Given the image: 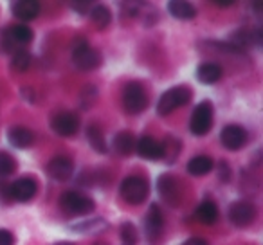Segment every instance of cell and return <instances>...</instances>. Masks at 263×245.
Masks as SVG:
<instances>
[{
    "instance_id": "obj_1",
    "label": "cell",
    "mask_w": 263,
    "mask_h": 245,
    "mask_svg": "<svg viewBox=\"0 0 263 245\" xmlns=\"http://www.w3.org/2000/svg\"><path fill=\"white\" fill-rule=\"evenodd\" d=\"M33 40V29L26 24H16V26L8 27L6 31H2L0 34V47L4 52H15L24 51L27 44H31Z\"/></svg>"
},
{
    "instance_id": "obj_2",
    "label": "cell",
    "mask_w": 263,
    "mask_h": 245,
    "mask_svg": "<svg viewBox=\"0 0 263 245\" xmlns=\"http://www.w3.org/2000/svg\"><path fill=\"white\" fill-rule=\"evenodd\" d=\"M191 98H193V90L190 87H186V85H179V87L170 88L159 99L157 114L159 116H168L173 110L180 108V106H186L191 101Z\"/></svg>"
},
{
    "instance_id": "obj_3",
    "label": "cell",
    "mask_w": 263,
    "mask_h": 245,
    "mask_svg": "<svg viewBox=\"0 0 263 245\" xmlns=\"http://www.w3.org/2000/svg\"><path fill=\"white\" fill-rule=\"evenodd\" d=\"M148 193H150V186H148L146 179L139 175H132L121 182V197L126 204L130 205H139L146 200Z\"/></svg>"
},
{
    "instance_id": "obj_4",
    "label": "cell",
    "mask_w": 263,
    "mask_h": 245,
    "mask_svg": "<svg viewBox=\"0 0 263 245\" xmlns=\"http://www.w3.org/2000/svg\"><path fill=\"white\" fill-rule=\"evenodd\" d=\"M72 63L80 70H94L101 65V54L88 44L87 40L80 38L72 47Z\"/></svg>"
},
{
    "instance_id": "obj_5",
    "label": "cell",
    "mask_w": 263,
    "mask_h": 245,
    "mask_svg": "<svg viewBox=\"0 0 263 245\" xmlns=\"http://www.w3.org/2000/svg\"><path fill=\"white\" fill-rule=\"evenodd\" d=\"M123 106L128 114H141L148 106V94L137 81H132L123 90Z\"/></svg>"
},
{
    "instance_id": "obj_6",
    "label": "cell",
    "mask_w": 263,
    "mask_h": 245,
    "mask_svg": "<svg viewBox=\"0 0 263 245\" xmlns=\"http://www.w3.org/2000/svg\"><path fill=\"white\" fill-rule=\"evenodd\" d=\"M213 126V103L202 101L195 106L193 116L190 119V130L195 136H205Z\"/></svg>"
},
{
    "instance_id": "obj_7",
    "label": "cell",
    "mask_w": 263,
    "mask_h": 245,
    "mask_svg": "<svg viewBox=\"0 0 263 245\" xmlns=\"http://www.w3.org/2000/svg\"><path fill=\"white\" fill-rule=\"evenodd\" d=\"M60 205L70 215H88L94 211L96 204L90 197L80 193V191H67L60 198Z\"/></svg>"
},
{
    "instance_id": "obj_8",
    "label": "cell",
    "mask_w": 263,
    "mask_h": 245,
    "mask_svg": "<svg viewBox=\"0 0 263 245\" xmlns=\"http://www.w3.org/2000/svg\"><path fill=\"white\" fill-rule=\"evenodd\" d=\"M144 231H146V236L152 243H157L164 233V215L157 204L150 205V211L144 218Z\"/></svg>"
},
{
    "instance_id": "obj_9",
    "label": "cell",
    "mask_w": 263,
    "mask_h": 245,
    "mask_svg": "<svg viewBox=\"0 0 263 245\" xmlns=\"http://www.w3.org/2000/svg\"><path fill=\"white\" fill-rule=\"evenodd\" d=\"M256 218V208L254 204L247 200H238L234 204H231L229 208V220L238 227H245L249 223H252Z\"/></svg>"
},
{
    "instance_id": "obj_10",
    "label": "cell",
    "mask_w": 263,
    "mask_h": 245,
    "mask_svg": "<svg viewBox=\"0 0 263 245\" xmlns=\"http://www.w3.org/2000/svg\"><path fill=\"white\" fill-rule=\"evenodd\" d=\"M51 126L58 136L70 137L80 130V119L74 112H58L52 117Z\"/></svg>"
},
{
    "instance_id": "obj_11",
    "label": "cell",
    "mask_w": 263,
    "mask_h": 245,
    "mask_svg": "<svg viewBox=\"0 0 263 245\" xmlns=\"http://www.w3.org/2000/svg\"><path fill=\"white\" fill-rule=\"evenodd\" d=\"M220 141L227 150H240L247 143V132L240 125H229L222 130Z\"/></svg>"
},
{
    "instance_id": "obj_12",
    "label": "cell",
    "mask_w": 263,
    "mask_h": 245,
    "mask_svg": "<svg viewBox=\"0 0 263 245\" xmlns=\"http://www.w3.org/2000/svg\"><path fill=\"white\" fill-rule=\"evenodd\" d=\"M47 173L54 180H58V182L69 180L74 173V162L69 157H63V155L52 157L47 164Z\"/></svg>"
},
{
    "instance_id": "obj_13",
    "label": "cell",
    "mask_w": 263,
    "mask_h": 245,
    "mask_svg": "<svg viewBox=\"0 0 263 245\" xmlns=\"http://www.w3.org/2000/svg\"><path fill=\"white\" fill-rule=\"evenodd\" d=\"M9 195L15 198L16 202H29L36 195V180L31 177H22V179L15 180L13 186L9 187Z\"/></svg>"
},
{
    "instance_id": "obj_14",
    "label": "cell",
    "mask_w": 263,
    "mask_h": 245,
    "mask_svg": "<svg viewBox=\"0 0 263 245\" xmlns=\"http://www.w3.org/2000/svg\"><path fill=\"white\" fill-rule=\"evenodd\" d=\"M179 180L173 179L170 173L159 177V193L162 195L170 205H177L180 202V191H179Z\"/></svg>"
},
{
    "instance_id": "obj_15",
    "label": "cell",
    "mask_w": 263,
    "mask_h": 245,
    "mask_svg": "<svg viewBox=\"0 0 263 245\" xmlns=\"http://www.w3.org/2000/svg\"><path fill=\"white\" fill-rule=\"evenodd\" d=\"M13 15L18 20L24 22H29V20L36 18L40 15V4L36 0H18V2H13Z\"/></svg>"
},
{
    "instance_id": "obj_16",
    "label": "cell",
    "mask_w": 263,
    "mask_h": 245,
    "mask_svg": "<svg viewBox=\"0 0 263 245\" xmlns=\"http://www.w3.org/2000/svg\"><path fill=\"white\" fill-rule=\"evenodd\" d=\"M8 139L15 148H29L34 143V134L26 126H11L8 130Z\"/></svg>"
},
{
    "instance_id": "obj_17",
    "label": "cell",
    "mask_w": 263,
    "mask_h": 245,
    "mask_svg": "<svg viewBox=\"0 0 263 245\" xmlns=\"http://www.w3.org/2000/svg\"><path fill=\"white\" fill-rule=\"evenodd\" d=\"M137 154L143 159H148V161H157L161 159L162 150H161V143L154 137H143L136 143Z\"/></svg>"
},
{
    "instance_id": "obj_18",
    "label": "cell",
    "mask_w": 263,
    "mask_h": 245,
    "mask_svg": "<svg viewBox=\"0 0 263 245\" xmlns=\"http://www.w3.org/2000/svg\"><path fill=\"white\" fill-rule=\"evenodd\" d=\"M197 78L200 83L213 85L222 78V67L215 62H205L197 69Z\"/></svg>"
},
{
    "instance_id": "obj_19",
    "label": "cell",
    "mask_w": 263,
    "mask_h": 245,
    "mask_svg": "<svg viewBox=\"0 0 263 245\" xmlns=\"http://www.w3.org/2000/svg\"><path fill=\"white\" fill-rule=\"evenodd\" d=\"M168 11H170V15L179 20H191L197 15L195 6L190 4V2H184V0H172L168 4Z\"/></svg>"
},
{
    "instance_id": "obj_20",
    "label": "cell",
    "mask_w": 263,
    "mask_h": 245,
    "mask_svg": "<svg viewBox=\"0 0 263 245\" xmlns=\"http://www.w3.org/2000/svg\"><path fill=\"white\" fill-rule=\"evenodd\" d=\"M114 150L119 155H124V157L134 154V150H136V137H134V134L126 132V130L117 134L114 137Z\"/></svg>"
},
{
    "instance_id": "obj_21",
    "label": "cell",
    "mask_w": 263,
    "mask_h": 245,
    "mask_svg": "<svg viewBox=\"0 0 263 245\" xmlns=\"http://www.w3.org/2000/svg\"><path fill=\"white\" fill-rule=\"evenodd\" d=\"M197 218L205 225H213L218 220V208L213 200H204L197 208Z\"/></svg>"
},
{
    "instance_id": "obj_22",
    "label": "cell",
    "mask_w": 263,
    "mask_h": 245,
    "mask_svg": "<svg viewBox=\"0 0 263 245\" xmlns=\"http://www.w3.org/2000/svg\"><path fill=\"white\" fill-rule=\"evenodd\" d=\"M211 169H213V159L205 157V155H197V157H193L187 162V172L195 177L208 175Z\"/></svg>"
},
{
    "instance_id": "obj_23",
    "label": "cell",
    "mask_w": 263,
    "mask_h": 245,
    "mask_svg": "<svg viewBox=\"0 0 263 245\" xmlns=\"http://www.w3.org/2000/svg\"><path fill=\"white\" fill-rule=\"evenodd\" d=\"M161 150L162 155L161 159H164L166 162H175L177 157L180 155V141L175 139V137H166L164 141L161 143Z\"/></svg>"
},
{
    "instance_id": "obj_24",
    "label": "cell",
    "mask_w": 263,
    "mask_h": 245,
    "mask_svg": "<svg viewBox=\"0 0 263 245\" xmlns=\"http://www.w3.org/2000/svg\"><path fill=\"white\" fill-rule=\"evenodd\" d=\"M90 18L98 29H106L110 26V22H112V13H110V9L106 6L98 4L90 9Z\"/></svg>"
},
{
    "instance_id": "obj_25",
    "label": "cell",
    "mask_w": 263,
    "mask_h": 245,
    "mask_svg": "<svg viewBox=\"0 0 263 245\" xmlns=\"http://www.w3.org/2000/svg\"><path fill=\"white\" fill-rule=\"evenodd\" d=\"M87 139H88V144H90L98 154H106V141H105V136H103L99 126H96V125L88 126Z\"/></svg>"
},
{
    "instance_id": "obj_26",
    "label": "cell",
    "mask_w": 263,
    "mask_h": 245,
    "mask_svg": "<svg viewBox=\"0 0 263 245\" xmlns=\"http://www.w3.org/2000/svg\"><path fill=\"white\" fill-rule=\"evenodd\" d=\"M119 236H121V245H137V240H139L136 225L130 222H124L121 225Z\"/></svg>"
},
{
    "instance_id": "obj_27",
    "label": "cell",
    "mask_w": 263,
    "mask_h": 245,
    "mask_svg": "<svg viewBox=\"0 0 263 245\" xmlns=\"http://www.w3.org/2000/svg\"><path fill=\"white\" fill-rule=\"evenodd\" d=\"M78 233H101L103 229H106V222L101 218H94L90 222H81V223H74L72 227Z\"/></svg>"
},
{
    "instance_id": "obj_28",
    "label": "cell",
    "mask_w": 263,
    "mask_h": 245,
    "mask_svg": "<svg viewBox=\"0 0 263 245\" xmlns=\"http://www.w3.org/2000/svg\"><path fill=\"white\" fill-rule=\"evenodd\" d=\"M31 65V54L27 51H18L13 54L11 60V67L16 70V72H26Z\"/></svg>"
},
{
    "instance_id": "obj_29",
    "label": "cell",
    "mask_w": 263,
    "mask_h": 245,
    "mask_svg": "<svg viewBox=\"0 0 263 245\" xmlns=\"http://www.w3.org/2000/svg\"><path fill=\"white\" fill-rule=\"evenodd\" d=\"M16 169V161L11 154L8 152H0V175H11L13 172Z\"/></svg>"
},
{
    "instance_id": "obj_30",
    "label": "cell",
    "mask_w": 263,
    "mask_h": 245,
    "mask_svg": "<svg viewBox=\"0 0 263 245\" xmlns=\"http://www.w3.org/2000/svg\"><path fill=\"white\" fill-rule=\"evenodd\" d=\"M218 177L222 182H227V180L231 179V169H229V164H227L226 161H222L218 164Z\"/></svg>"
},
{
    "instance_id": "obj_31",
    "label": "cell",
    "mask_w": 263,
    "mask_h": 245,
    "mask_svg": "<svg viewBox=\"0 0 263 245\" xmlns=\"http://www.w3.org/2000/svg\"><path fill=\"white\" fill-rule=\"evenodd\" d=\"M0 245H15V236L11 231L0 229Z\"/></svg>"
},
{
    "instance_id": "obj_32",
    "label": "cell",
    "mask_w": 263,
    "mask_h": 245,
    "mask_svg": "<svg viewBox=\"0 0 263 245\" xmlns=\"http://www.w3.org/2000/svg\"><path fill=\"white\" fill-rule=\"evenodd\" d=\"M72 8H74V11H78L80 15H85V13L92 9V4L90 2H72Z\"/></svg>"
},
{
    "instance_id": "obj_33",
    "label": "cell",
    "mask_w": 263,
    "mask_h": 245,
    "mask_svg": "<svg viewBox=\"0 0 263 245\" xmlns=\"http://www.w3.org/2000/svg\"><path fill=\"white\" fill-rule=\"evenodd\" d=\"M182 245H209L208 241L204 240V238H190V240H186Z\"/></svg>"
},
{
    "instance_id": "obj_34",
    "label": "cell",
    "mask_w": 263,
    "mask_h": 245,
    "mask_svg": "<svg viewBox=\"0 0 263 245\" xmlns=\"http://www.w3.org/2000/svg\"><path fill=\"white\" fill-rule=\"evenodd\" d=\"M215 6H218V8H231V6H234V2H220V0H215Z\"/></svg>"
},
{
    "instance_id": "obj_35",
    "label": "cell",
    "mask_w": 263,
    "mask_h": 245,
    "mask_svg": "<svg viewBox=\"0 0 263 245\" xmlns=\"http://www.w3.org/2000/svg\"><path fill=\"white\" fill-rule=\"evenodd\" d=\"M54 245H74V243H70V241H58V243H54Z\"/></svg>"
}]
</instances>
